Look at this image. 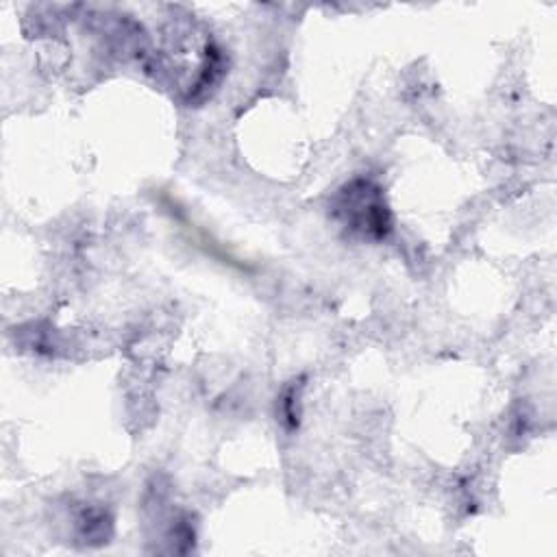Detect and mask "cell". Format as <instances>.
I'll use <instances>...</instances> for the list:
<instances>
[{
	"mask_svg": "<svg viewBox=\"0 0 557 557\" xmlns=\"http://www.w3.org/2000/svg\"><path fill=\"white\" fill-rule=\"evenodd\" d=\"M337 213L352 231L368 237L381 239L392 228L381 189L368 181H355L342 191Z\"/></svg>",
	"mask_w": 557,
	"mask_h": 557,
	"instance_id": "cell-1",
	"label": "cell"
}]
</instances>
